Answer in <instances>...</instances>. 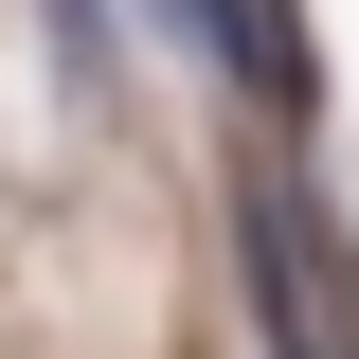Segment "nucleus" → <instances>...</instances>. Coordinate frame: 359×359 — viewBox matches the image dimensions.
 Segmentation results:
<instances>
[{"label": "nucleus", "instance_id": "3", "mask_svg": "<svg viewBox=\"0 0 359 359\" xmlns=\"http://www.w3.org/2000/svg\"><path fill=\"white\" fill-rule=\"evenodd\" d=\"M269 18H287V0H269Z\"/></svg>", "mask_w": 359, "mask_h": 359}, {"label": "nucleus", "instance_id": "2", "mask_svg": "<svg viewBox=\"0 0 359 359\" xmlns=\"http://www.w3.org/2000/svg\"><path fill=\"white\" fill-rule=\"evenodd\" d=\"M54 18V54H72V90H108V18H90V0H36Z\"/></svg>", "mask_w": 359, "mask_h": 359}, {"label": "nucleus", "instance_id": "1", "mask_svg": "<svg viewBox=\"0 0 359 359\" xmlns=\"http://www.w3.org/2000/svg\"><path fill=\"white\" fill-rule=\"evenodd\" d=\"M144 18H162L198 72H233V90H306V36H287L269 0H144Z\"/></svg>", "mask_w": 359, "mask_h": 359}]
</instances>
